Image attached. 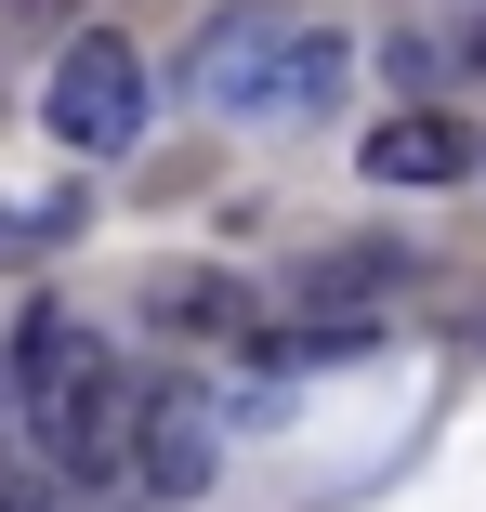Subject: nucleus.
<instances>
[{"label":"nucleus","instance_id":"nucleus-1","mask_svg":"<svg viewBox=\"0 0 486 512\" xmlns=\"http://www.w3.org/2000/svg\"><path fill=\"white\" fill-rule=\"evenodd\" d=\"M184 79H198V106H224V119H316L342 92V40L316 14H211Z\"/></svg>","mask_w":486,"mask_h":512},{"label":"nucleus","instance_id":"nucleus-2","mask_svg":"<svg viewBox=\"0 0 486 512\" xmlns=\"http://www.w3.org/2000/svg\"><path fill=\"white\" fill-rule=\"evenodd\" d=\"M40 119H53V145H79V158H119V145L145 132V66H132V40H119V27H79V40L53 53Z\"/></svg>","mask_w":486,"mask_h":512},{"label":"nucleus","instance_id":"nucleus-3","mask_svg":"<svg viewBox=\"0 0 486 512\" xmlns=\"http://www.w3.org/2000/svg\"><path fill=\"white\" fill-rule=\"evenodd\" d=\"M40 447L79 473V486H119L132 460H145V381H119V368H92L53 421H40Z\"/></svg>","mask_w":486,"mask_h":512},{"label":"nucleus","instance_id":"nucleus-4","mask_svg":"<svg viewBox=\"0 0 486 512\" xmlns=\"http://www.w3.org/2000/svg\"><path fill=\"white\" fill-rule=\"evenodd\" d=\"M211 473H224V407H211L198 381H145V460H132V486L198 499Z\"/></svg>","mask_w":486,"mask_h":512},{"label":"nucleus","instance_id":"nucleus-5","mask_svg":"<svg viewBox=\"0 0 486 512\" xmlns=\"http://www.w3.org/2000/svg\"><path fill=\"white\" fill-rule=\"evenodd\" d=\"M145 329H171V342H263V302L237 289V276H211V263H158L145 276Z\"/></svg>","mask_w":486,"mask_h":512},{"label":"nucleus","instance_id":"nucleus-6","mask_svg":"<svg viewBox=\"0 0 486 512\" xmlns=\"http://www.w3.org/2000/svg\"><path fill=\"white\" fill-rule=\"evenodd\" d=\"M92 368H106V342H92V329L66 316V302H40V316L14 329V394H27V421H53V407H66Z\"/></svg>","mask_w":486,"mask_h":512},{"label":"nucleus","instance_id":"nucleus-7","mask_svg":"<svg viewBox=\"0 0 486 512\" xmlns=\"http://www.w3.org/2000/svg\"><path fill=\"white\" fill-rule=\"evenodd\" d=\"M460 171H473V132L434 119V106H408V119L368 132V184H460Z\"/></svg>","mask_w":486,"mask_h":512},{"label":"nucleus","instance_id":"nucleus-8","mask_svg":"<svg viewBox=\"0 0 486 512\" xmlns=\"http://www.w3.org/2000/svg\"><path fill=\"white\" fill-rule=\"evenodd\" d=\"M395 289V263L381 250H329V263H303V302H381Z\"/></svg>","mask_w":486,"mask_h":512},{"label":"nucleus","instance_id":"nucleus-9","mask_svg":"<svg viewBox=\"0 0 486 512\" xmlns=\"http://www.w3.org/2000/svg\"><path fill=\"white\" fill-rule=\"evenodd\" d=\"M66 14H79V0H0V53H14V40H53Z\"/></svg>","mask_w":486,"mask_h":512},{"label":"nucleus","instance_id":"nucleus-10","mask_svg":"<svg viewBox=\"0 0 486 512\" xmlns=\"http://www.w3.org/2000/svg\"><path fill=\"white\" fill-rule=\"evenodd\" d=\"M473 66H486V14H473Z\"/></svg>","mask_w":486,"mask_h":512}]
</instances>
